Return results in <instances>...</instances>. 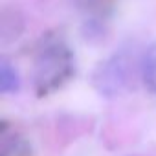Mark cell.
<instances>
[{
	"label": "cell",
	"instance_id": "cell-1",
	"mask_svg": "<svg viewBox=\"0 0 156 156\" xmlns=\"http://www.w3.org/2000/svg\"><path fill=\"white\" fill-rule=\"evenodd\" d=\"M73 73V53L72 50L61 42H48L35 57L33 68V83L37 92L50 94L57 90L62 83H66Z\"/></svg>",
	"mask_w": 156,
	"mask_h": 156
},
{
	"label": "cell",
	"instance_id": "cell-2",
	"mask_svg": "<svg viewBox=\"0 0 156 156\" xmlns=\"http://www.w3.org/2000/svg\"><path fill=\"white\" fill-rule=\"evenodd\" d=\"M129 81H130V62L129 57L123 53H114L107 61L99 62V66L94 70L92 75L94 88L107 98L121 94L129 87Z\"/></svg>",
	"mask_w": 156,
	"mask_h": 156
},
{
	"label": "cell",
	"instance_id": "cell-3",
	"mask_svg": "<svg viewBox=\"0 0 156 156\" xmlns=\"http://www.w3.org/2000/svg\"><path fill=\"white\" fill-rule=\"evenodd\" d=\"M140 77H141L143 87L151 94H156V42H152L141 55Z\"/></svg>",
	"mask_w": 156,
	"mask_h": 156
},
{
	"label": "cell",
	"instance_id": "cell-4",
	"mask_svg": "<svg viewBox=\"0 0 156 156\" xmlns=\"http://www.w3.org/2000/svg\"><path fill=\"white\" fill-rule=\"evenodd\" d=\"M20 88V75L17 68L8 61H0V92L2 94H11Z\"/></svg>",
	"mask_w": 156,
	"mask_h": 156
}]
</instances>
